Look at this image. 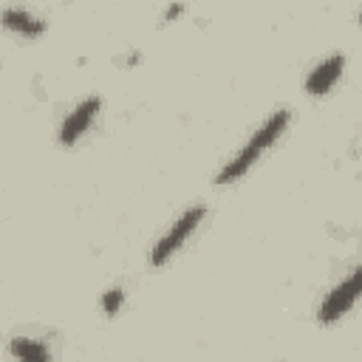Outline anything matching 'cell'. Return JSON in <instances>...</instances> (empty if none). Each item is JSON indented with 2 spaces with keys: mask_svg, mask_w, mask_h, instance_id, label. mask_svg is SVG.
Instances as JSON below:
<instances>
[{
  "mask_svg": "<svg viewBox=\"0 0 362 362\" xmlns=\"http://www.w3.org/2000/svg\"><path fill=\"white\" fill-rule=\"evenodd\" d=\"M181 11H184V6H181V3H173V6L167 8V20H175Z\"/></svg>",
  "mask_w": 362,
  "mask_h": 362,
  "instance_id": "9",
  "label": "cell"
},
{
  "mask_svg": "<svg viewBox=\"0 0 362 362\" xmlns=\"http://www.w3.org/2000/svg\"><path fill=\"white\" fill-rule=\"evenodd\" d=\"M204 215H206L204 206H189V209L156 240V246H153V252H150V263H153V266H164V263L187 243V238L198 229V223L204 221Z\"/></svg>",
  "mask_w": 362,
  "mask_h": 362,
  "instance_id": "2",
  "label": "cell"
},
{
  "mask_svg": "<svg viewBox=\"0 0 362 362\" xmlns=\"http://www.w3.org/2000/svg\"><path fill=\"white\" fill-rule=\"evenodd\" d=\"M0 23H3V28L14 31V34H20V37H28V40H34V37H42V34H45V23H42L40 17H34L31 11L20 8V6L6 8V11L0 14Z\"/></svg>",
  "mask_w": 362,
  "mask_h": 362,
  "instance_id": "6",
  "label": "cell"
},
{
  "mask_svg": "<svg viewBox=\"0 0 362 362\" xmlns=\"http://www.w3.org/2000/svg\"><path fill=\"white\" fill-rule=\"evenodd\" d=\"M288 119H291V113L286 110V107H280V110H274L252 136H249V141L238 150V156L235 158H229L226 164H223V170L218 173V184H232V181H238V178H243L246 173H249V167L283 136V130L288 127Z\"/></svg>",
  "mask_w": 362,
  "mask_h": 362,
  "instance_id": "1",
  "label": "cell"
},
{
  "mask_svg": "<svg viewBox=\"0 0 362 362\" xmlns=\"http://www.w3.org/2000/svg\"><path fill=\"white\" fill-rule=\"evenodd\" d=\"M122 303H124V291H122L119 286H113V288H107V291L102 294V311H105L107 317H113V314L122 308Z\"/></svg>",
  "mask_w": 362,
  "mask_h": 362,
  "instance_id": "8",
  "label": "cell"
},
{
  "mask_svg": "<svg viewBox=\"0 0 362 362\" xmlns=\"http://www.w3.org/2000/svg\"><path fill=\"white\" fill-rule=\"evenodd\" d=\"M342 68H345V57L342 54H331L325 57L322 62H317L311 68V74L305 76V93L311 96H325L342 76Z\"/></svg>",
  "mask_w": 362,
  "mask_h": 362,
  "instance_id": "5",
  "label": "cell"
},
{
  "mask_svg": "<svg viewBox=\"0 0 362 362\" xmlns=\"http://www.w3.org/2000/svg\"><path fill=\"white\" fill-rule=\"evenodd\" d=\"M99 110H102V99L99 96H88L79 105H74L68 110V116L62 119V124H59V144H65V147L76 144L88 133V127L93 124V119L99 116Z\"/></svg>",
  "mask_w": 362,
  "mask_h": 362,
  "instance_id": "4",
  "label": "cell"
},
{
  "mask_svg": "<svg viewBox=\"0 0 362 362\" xmlns=\"http://www.w3.org/2000/svg\"><path fill=\"white\" fill-rule=\"evenodd\" d=\"M8 354L17 356V359H34V362H40V359H51L48 345L40 342V339H31V337H14L11 345H8Z\"/></svg>",
  "mask_w": 362,
  "mask_h": 362,
  "instance_id": "7",
  "label": "cell"
},
{
  "mask_svg": "<svg viewBox=\"0 0 362 362\" xmlns=\"http://www.w3.org/2000/svg\"><path fill=\"white\" fill-rule=\"evenodd\" d=\"M356 294H359V269H354L345 280H339V283L325 294V300H322V305H320V311H317V320H320L322 325L337 322L339 317H345V314L354 308Z\"/></svg>",
  "mask_w": 362,
  "mask_h": 362,
  "instance_id": "3",
  "label": "cell"
}]
</instances>
